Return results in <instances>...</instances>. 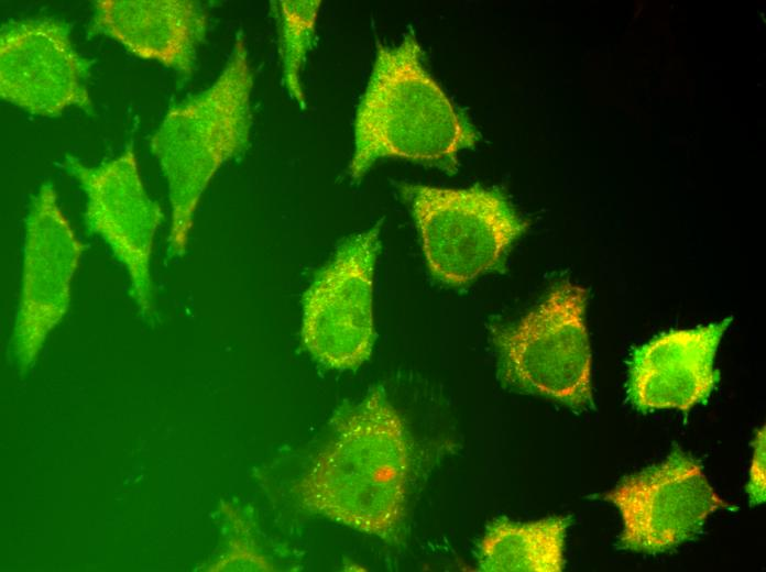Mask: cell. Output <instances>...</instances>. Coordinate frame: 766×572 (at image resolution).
<instances>
[{
  "label": "cell",
  "instance_id": "obj_9",
  "mask_svg": "<svg viewBox=\"0 0 766 572\" xmlns=\"http://www.w3.org/2000/svg\"><path fill=\"white\" fill-rule=\"evenodd\" d=\"M85 245L76 238L50 182L33 196L25 219L22 280L13 330L21 370L35 360L48 332L62 320L70 282Z\"/></svg>",
  "mask_w": 766,
  "mask_h": 572
},
{
  "label": "cell",
  "instance_id": "obj_15",
  "mask_svg": "<svg viewBox=\"0 0 766 572\" xmlns=\"http://www.w3.org/2000/svg\"><path fill=\"white\" fill-rule=\"evenodd\" d=\"M765 427H760L753 441V457L749 469L746 493L751 506H757L766 499V451Z\"/></svg>",
  "mask_w": 766,
  "mask_h": 572
},
{
  "label": "cell",
  "instance_id": "obj_7",
  "mask_svg": "<svg viewBox=\"0 0 766 572\" xmlns=\"http://www.w3.org/2000/svg\"><path fill=\"white\" fill-rule=\"evenodd\" d=\"M603 498L622 516L619 547L643 553L676 548L716 509H734L714 492L700 462L678 448L659 464L622 479Z\"/></svg>",
  "mask_w": 766,
  "mask_h": 572
},
{
  "label": "cell",
  "instance_id": "obj_6",
  "mask_svg": "<svg viewBox=\"0 0 766 572\" xmlns=\"http://www.w3.org/2000/svg\"><path fill=\"white\" fill-rule=\"evenodd\" d=\"M381 223L344 240L303 296V344L329 369L357 370L371 356Z\"/></svg>",
  "mask_w": 766,
  "mask_h": 572
},
{
  "label": "cell",
  "instance_id": "obj_5",
  "mask_svg": "<svg viewBox=\"0 0 766 572\" xmlns=\"http://www.w3.org/2000/svg\"><path fill=\"white\" fill-rule=\"evenodd\" d=\"M428 270L439 282L463 286L499 270L527 223L494 188L405 184Z\"/></svg>",
  "mask_w": 766,
  "mask_h": 572
},
{
  "label": "cell",
  "instance_id": "obj_1",
  "mask_svg": "<svg viewBox=\"0 0 766 572\" xmlns=\"http://www.w3.org/2000/svg\"><path fill=\"white\" fill-rule=\"evenodd\" d=\"M411 469L404 421L383 388H373L335 421V437L297 485L311 513L391 539L405 510Z\"/></svg>",
  "mask_w": 766,
  "mask_h": 572
},
{
  "label": "cell",
  "instance_id": "obj_14",
  "mask_svg": "<svg viewBox=\"0 0 766 572\" xmlns=\"http://www.w3.org/2000/svg\"><path fill=\"white\" fill-rule=\"evenodd\" d=\"M271 6L278 25L284 82L300 105L305 97L300 73L313 46L320 0H278Z\"/></svg>",
  "mask_w": 766,
  "mask_h": 572
},
{
  "label": "cell",
  "instance_id": "obj_13",
  "mask_svg": "<svg viewBox=\"0 0 766 572\" xmlns=\"http://www.w3.org/2000/svg\"><path fill=\"white\" fill-rule=\"evenodd\" d=\"M570 524L571 518L567 516L528 522L497 521L480 542L479 569L484 572H561Z\"/></svg>",
  "mask_w": 766,
  "mask_h": 572
},
{
  "label": "cell",
  "instance_id": "obj_16",
  "mask_svg": "<svg viewBox=\"0 0 766 572\" xmlns=\"http://www.w3.org/2000/svg\"><path fill=\"white\" fill-rule=\"evenodd\" d=\"M210 570L214 571H273V565L256 551L240 546L231 550L219 563Z\"/></svg>",
  "mask_w": 766,
  "mask_h": 572
},
{
  "label": "cell",
  "instance_id": "obj_12",
  "mask_svg": "<svg viewBox=\"0 0 766 572\" xmlns=\"http://www.w3.org/2000/svg\"><path fill=\"white\" fill-rule=\"evenodd\" d=\"M207 26L206 12L189 0H100L91 21L92 33L186 76L193 73Z\"/></svg>",
  "mask_w": 766,
  "mask_h": 572
},
{
  "label": "cell",
  "instance_id": "obj_3",
  "mask_svg": "<svg viewBox=\"0 0 766 572\" xmlns=\"http://www.w3.org/2000/svg\"><path fill=\"white\" fill-rule=\"evenodd\" d=\"M253 75L243 38L210 87L171 107L151 138L168 184L167 253H185L198 201L218 168L249 144Z\"/></svg>",
  "mask_w": 766,
  "mask_h": 572
},
{
  "label": "cell",
  "instance_id": "obj_10",
  "mask_svg": "<svg viewBox=\"0 0 766 572\" xmlns=\"http://www.w3.org/2000/svg\"><path fill=\"white\" fill-rule=\"evenodd\" d=\"M92 61L70 41L67 23L57 19H21L0 32V96L42 117H56L76 106L94 107L86 84Z\"/></svg>",
  "mask_w": 766,
  "mask_h": 572
},
{
  "label": "cell",
  "instance_id": "obj_8",
  "mask_svg": "<svg viewBox=\"0 0 766 572\" xmlns=\"http://www.w3.org/2000/svg\"><path fill=\"white\" fill-rule=\"evenodd\" d=\"M64 167L86 195L87 230L99 235L125 267L131 296L140 312L151 316L154 301L150 261L163 213L143 187L133 146L94 167L67 155Z\"/></svg>",
  "mask_w": 766,
  "mask_h": 572
},
{
  "label": "cell",
  "instance_id": "obj_2",
  "mask_svg": "<svg viewBox=\"0 0 766 572\" xmlns=\"http://www.w3.org/2000/svg\"><path fill=\"white\" fill-rule=\"evenodd\" d=\"M353 127L349 174L354 180L385 157L456 173L459 152L479 139L424 66L413 32L397 45L377 46Z\"/></svg>",
  "mask_w": 766,
  "mask_h": 572
},
{
  "label": "cell",
  "instance_id": "obj_11",
  "mask_svg": "<svg viewBox=\"0 0 766 572\" xmlns=\"http://www.w3.org/2000/svg\"><path fill=\"white\" fill-rule=\"evenodd\" d=\"M732 317L705 326L670 330L636 349L628 365L627 397L641 413L689 411L705 403L719 371L713 361Z\"/></svg>",
  "mask_w": 766,
  "mask_h": 572
},
{
  "label": "cell",
  "instance_id": "obj_4",
  "mask_svg": "<svg viewBox=\"0 0 766 572\" xmlns=\"http://www.w3.org/2000/svg\"><path fill=\"white\" fill-rule=\"evenodd\" d=\"M588 290L555 285L513 326L496 333L501 374L512 387L582 410L593 405Z\"/></svg>",
  "mask_w": 766,
  "mask_h": 572
}]
</instances>
